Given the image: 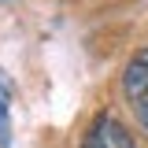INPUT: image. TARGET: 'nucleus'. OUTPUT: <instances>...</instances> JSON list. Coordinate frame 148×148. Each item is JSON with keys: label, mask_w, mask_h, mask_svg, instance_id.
Masks as SVG:
<instances>
[{"label": "nucleus", "mask_w": 148, "mask_h": 148, "mask_svg": "<svg viewBox=\"0 0 148 148\" xmlns=\"http://www.w3.org/2000/svg\"><path fill=\"white\" fill-rule=\"evenodd\" d=\"M82 148H133V137H130V130L122 126L119 119L100 115V119L89 126V133H85Z\"/></svg>", "instance_id": "1"}, {"label": "nucleus", "mask_w": 148, "mask_h": 148, "mask_svg": "<svg viewBox=\"0 0 148 148\" xmlns=\"http://www.w3.org/2000/svg\"><path fill=\"white\" fill-rule=\"evenodd\" d=\"M122 89H126V96H130V104H133V108L148 104V48H145V52H137V56L126 63Z\"/></svg>", "instance_id": "2"}, {"label": "nucleus", "mask_w": 148, "mask_h": 148, "mask_svg": "<svg viewBox=\"0 0 148 148\" xmlns=\"http://www.w3.org/2000/svg\"><path fill=\"white\" fill-rule=\"evenodd\" d=\"M11 100H15L11 82H8V74L0 71V148L11 145V122H8V115H11Z\"/></svg>", "instance_id": "3"}, {"label": "nucleus", "mask_w": 148, "mask_h": 148, "mask_svg": "<svg viewBox=\"0 0 148 148\" xmlns=\"http://www.w3.org/2000/svg\"><path fill=\"white\" fill-rule=\"evenodd\" d=\"M137 119H141V126L148 130V104H141V108H137Z\"/></svg>", "instance_id": "4"}]
</instances>
